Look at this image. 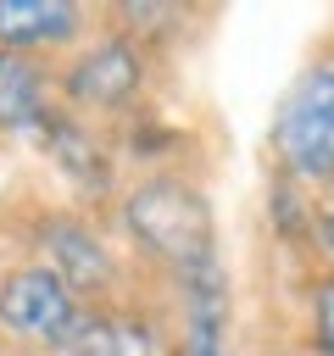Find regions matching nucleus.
<instances>
[{"label": "nucleus", "instance_id": "1", "mask_svg": "<svg viewBox=\"0 0 334 356\" xmlns=\"http://www.w3.org/2000/svg\"><path fill=\"white\" fill-rule=\"evenodd\" d=\"M128 228L156 250L167 256L189 289H217V228H212V211L206 200L189 189V184H173V178H156V184H139L128 195Z\"/></svg>", "mask_w": 334, "mask_h": 356}, {"label": "nucleus", "instance_id": "2", "mask_svg": "<svg viewBox=\"0 0 334 356\" xmlns=\"http://www.w3.org/2000/svg\"><path fill=\"white\" fill-rule=\"evenodd\" d=\"M273 150L295 178L334 172V67H317L289 89V100L273 122Z\"/></svg>", "mask_w": 334, "mask_h": 356}, {"label": "nucleus", "instance_id": "3", "mask_svg": "<svg viewBox=\"0 0 334 356\" xmlns=\"http://www.w3.org/2000/svg\"><path fill=\"white\" fill-rule=\"evenodd\" d=\"M0 323L28 339H67L78 334V300L50 267H22L0 284Z\"/></svg>", "mask_w": 334, "mask_h": 356}, {"label": "nucleus", "instance_id": "4", "mask_svg": "<svg viewBox=\"0 0 334 356\" xmlns=\"http://www.w3.org/2000/svg\"><path fill=\"white\" fill-rule=\"evenodd\" d=\"M78 33V6L67 0H0V50L28 56L33 44H61Z\"/></svg>", "mask_w": 334, "mask_h": 356}, {"label": "nucleus", "instance_id": "5", "mask_svg": "<svg viewBox=\"0 0 334 356\" xmlns=\"http://www.w3.org/2000/svg\"><path fill=\"white\" fill-rule=\"evenodd\" d=\"M67 89H72V100L117 106V100H128V95L139 89V56L111 39V44H100V50H89V56L67 72Z\"/></svg>", "mask_w": 334, "mask_h": 356}, {"label": "nucleus", "instance_id": "6", "mask_svg": "<svg viewBox=\"0 0 334 356\" xmlns=\"http://www.w3.org/2000/svg\"><path fill=\"white\" fill-rule=\"evenodd\" d=\"M45 250L56 256L50 273H56L67 289H100V284L111 278L106 250H100L84 228H72V222H50V228H45Z\"/></svg>", "mask_w": 334, "mask_h": 356}, {"label": "nucleus", "instance_id": "7", "mask_svg": "<svg viewBox=\"0 0 334 356\" xmlns=\"http://www.w3.org/2000/svg\"><path fill=\"white\" fill-rule=\"evenodd\" d=\"M45 122V72L17 56L0 50V128H39Z\"/></svg>", "mask_w": 334, "mask_h": 356}, {"label": "nucleus", "instance_id": "8", "mask_svg": "<svg viewBox=\"0 0 334 356\" xmlns=\"http://www.w3.org/2000/svg\"><path fill=\"white\" fill-rule=\"evenodd\" d=\"M50 139H56V156H61L78 178H100V156L84 145V134H78L72 122H56V128H50Z\"/></svg>", "mask_w": 334, "mask_h": 356}, {"label": "nucleus", "instance_id": "9", "mask_svg": "<svg viewBox=\"0 0 334 356\" xmlns=\"http://www.w3.org/2000/svg\"><path fill=\"white\" fill-rule=\"evenodd\" d=\"M312 317H317V350H323V356H334V278H328V284H317Z\"/></svg>", "mask_w": 334, "mask_h": 356}, {"label": "nucleus", "instance_id": "10", "mask_svg": "<svg viewBox=\"0 0 334 356\" xmlns=\"http://www.w3.org/2000/svg\"><path fill=\"white\" fill-rule=\"evenodd\" d=\"M323 245H328V256H334V211H323Z\"/></svg>", "mask_w": 334, "mask_h": 356}, {"label": "nucleus", "instance_id": "11", "mask_svg": "<svg viewBox=\"0 0 334 356\" xmlns=\"http://www.w3.org/2000/svg\"><path fill=\"white\" fill-rule=\"evenodd\" d=\"M78 356H95V350H78Z\"/></svg>", "mask_w": 334, "mask_h": 356}]
</instances>
